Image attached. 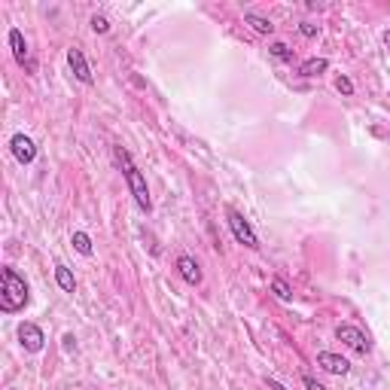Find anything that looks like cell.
<instances>
[{
	"label": "cell",
	"instance_id": "6da1fadb",
	"mask_svg": "<svg viewBox=\"0 0 390 390\" xmlns=\"http://www.w3.org/2000/svg\"><path fill=\"white\" fill-rule=\"evenodd\" d=\"M113 155H116L119 168H122V177H125V183H129V193L134 195V204H138L144 214H150V210H153V198H150V186H147L144 171H140V168L131 162V155H129L125 147H113Z\"/></svg>",
	"mask_w": 390,
	"mask_h": 390
},
{
	"label": "cell",
	"instance_id": "7a4b0ae2",
	"mask_svg": "<svg viewBox=\"0 0 390 390\" xmlns=\"http://www.w3.org/2000/svg\"><path fill=\"white\" fill-rule=\"evenodd\" d=\"M0 278H3V290H0V311H3V314H16V311H22L25 305L31 302L28 281L10 266L0 272Z\"/></svg>",
	"mask_w": 390,
	"mask_h": 390
},
{
	"label": "cell",
	"instance_id": "3957f363",
	"mask_svg": "<svg viewBox=\"0 0 390 390\" xmlns=\"http://www.w3.org/2000/svg\"><path fill=\"white\" fill-rule=\"evenodd\" d=\"M226 223H229V229H232V235H235L238 244H244L247 250H257V247H259L257 232L250 229V223H247V219L241 217L235 208H226Z\"/></svg>",
	"mask_w": 390,
	"mask_h": 390
},
{
	"label": "cell",
	"instance_id": "277c9868",
	"mask_svg": "<svg viewBox=\"0 0 390 390\" xmlns=\"http://www.w3.org/2000/svg\"><path fill=\"white\" fill-rule=\"evenodd\" d=\"M336 338L338 342H345L351 351H357V354H369L372 351V342H369V336L360 326H354V323H342V326H336Z\"/></svg>",
	"mask_w": 390,
	"mask_h": 390
},
{
	"label": "cell",
	"instance_id": "5b68a950",
	"mask_svg": "<svg viewBox=\"0 0 390 390\" xmlns=\"http://www.w3.org/2000/svg\"><path fill=\"white\" fill-rule=\"evenodd\" d=\"M19 342H22V347L28 354H40L46 347V336L43 329H40L37 323H19Z\"/></svg>",
	"mask_w": 390,
	"mask_h": 390
},
{
	"label": "cell",
	"instance_id": "8992f818",
	"mask_svg": "<svg viewBox=\"0 0 390 390\" xmlns=\"http://www.w3.org/2000/svg\"><path fill=\"white\" fill-rule=\"evenodd\" d=\"M10 150H12V155H16V162H22V165H31V162L37 159V144L22 131L10 138Z\"/></svg>",
	"mask_w": 390,
	"mask_h": 390
},
{
	"label": "cell",
	"instance_id": "52a82bcc",
	"mask_svg": "<svg viewBox=\"0 0 390 390\" xmlns=\"http://www.w3.org/2000/svg\"><path fill=\"white\" fill-rule=\"evenodd\" d=\"M67 65L70 70H74V76L83 83V86H91L95 83V76H91V67H89V61H86V55H83V49H67Z\"/></svg>",
	"mask_w": 390,
	"mask_h": 390
},
{
	"label": "cell",
	"instance_id": "ba28073f",
	"mask_svg": "<svg viewBox=\"0 0 390 390\" xmlns=\"http://www.w3.org/2000/svg\"><path fill=\"white\" fill-rule=\"evenodd\" d=\"M10 46H12V55H16L19 65L28 67V70H34L31 49H28V43H25V37H22V31H19V28H12V31H10Z\"/></svg>",
	"mask_w": 390,
	"mask_h": 390
},
{
	"label": "cell",
	"instance_id": "9c48e42d",
	"mask_svg": "<svg viewBox=\"0 0 390 390\" xmlns=\"http://www.w3.org/2000/svg\"><path fill=\"white\" fill-rule=\"evenodd\" d=\"M317 366L326 369V372H332V375H347L351 372V363H347L345 357H338V354H332V351L317 354Z\"/></svg>",
	"mask_w": 390,
	"mask_h": 390
},
{
	"label": "cell",
	"instance_id": "30bf717a",
	"mask_svg": "<svg viewBox=\"0 0 390 390\" xmlns=\"http://www.w3.org/2000/svg\"><path fill=\"white\" fill-rule=\"evenodd\" d=\"M177 272H180V278L189 283V287H198L202 283V268H198V262L193 257H177Z\"/></svg>",
	"mask_w": 390,
	"mask_h": 390
},
{
	"label": "cell",
	"instance_id": "8fae6325",
	"mask_svg": "<svg viewBox=\"0 0 390 390\" xmlns=\"http://www.w3.org/2000/svg\"><path fill=\"white\" fill-rule=\"evenodd\" d=\"M55 283H58L65 293H74L76 290V281H74V274H70V268L65 262H55Z\"/></svg>",
	"mask_w": 390,
	"mask_h": 390
},
{
	"label": "cell",
	"instance_id": "7c38bea8",
	"mask_svg": "<svg viewBox=\"0 0 390 390\" xmlns=\"http://www.w3.org/2000/svg\"><path fill=\"white\" fill-rule=\"evenodd\" d=\"M326 67H329V61H326V58H308V61H302V65H299V76L311 80V76H321Z\"/></svg>",
	"mask_w": 390,
	"mask_h": 390
},
{
	"label": "cell",
	"instance_id": "4fadbf2b",
	"mask_svg": "<svg viewBox=\"0 0 390 390\" xmlns=\"http://www.w3.org/2000/svg\"><path fill=\"white\" fill-rule=\"evenodd\" d=\"M244 22L253 25V31H257V34H272V31H274V25L268 22V19L257 16V12H244Z\"/></svg>",
	"mask_w": 390,
	"mask_h": 390
},
{
	"label": "cell",
	"instance_id": "5bb4252c",
	"mask_svg": "<svg viewBox=\"0 0 390 390\" xmlns=\"http://www.w3.org/2000/svg\"><path fill=\"white\" fill-rule=\"evenodd\" d=\"M70 244H74L76 253H83V257H91V250H95V247H91V238L86 235V232H74V235H70Z\"/></svg>",
	"mask_w": 390,
	"mask_h": 390
},
{
	"label": "cell",
	"instance_id": "9a60e30c",
	"mask_svg": "<svg viewBox=\"0 0 390 390\" xmlns=\"http://www.w3.org/2000/svg\"><path fill=\"white\" fill-rule=\"evenodd\" d=\"M268 52H272V58H278V61H293V49L287 43H272Z\"/></svg>",
	"mask_w": 390,
	"mask_h": 390
},
{
	"label": "cell",
	"instance_id": "2e32d148",
	"mask_svg": "<svg viewBox=\"0 0 390 390\" xmlns=\"http://www.w3.org/2000/svg\"><path fill=\"white\" fill-rule=\"evenodd\" d=\"M272 290L281 296V299H290V296H293V290L287 287V281H283V278H274V281H272Z\"/></svg>",
	"mask_w": 390,
	"mask_h": 390
},
{
	"label": "cell",
	"instance_id": "e0dca14e",
	"mask_svg": "<svg viewBox=\"0 0 390 390\" xmlns=\"http://www.w3.org/2000/svg\"><path fill=\"white\" fill-rule=\"evenodd\" d=\"M91 31H95V34H107L110 31V22L104 16H91Z\"/></svg>",
	"mask_w": 390,
	"mask_h": 390
},
{
	"label": "cell",
	"instance_id": "ac0fdd59",
	"mask_svg": "<svg viewBox=\"0 0 390 390\" xmlns=\"http://www.w3.org/2000/svg\"><path fill=\"white\" fill-rule=\"evenodd\" d=\"M336 89L342 91V95H354V83L347 80V76H338V80H336Z\"/></svg>",
	"mask_w": 390,
	"mask_h": 390
},
{
	"label": "cell",
	"instance_id": "d6986e66",
	"mask_svg": "<svg viewBox=\"0 0 390 390\" xmlns=\"http://www.w3.org/2000/svg\"><path fill=\"white\" fill-rule=\"evenodd\" d=\"M302 384L308 387V390H329V387H323L321 381H314V378H311V375H305V378H302Z\"/></svg>",
	"mask_w": 390,
	"mask_h": 390
},
{
	"label": "cell",
	"instance_id": "ffe728a7",
	"mask_svg": "<svg viewBox=\"0 0 390 390\" xmlns=\"http://www.w3.org/2000/svg\"><path fill=\"white\" fill-rule=\"evenodd\" d=\"M299 31L305 34V37H317V28L311 25V22H302V25H299Z\"/></svg>",
	"mask_w": 390,
	"mask_h": 390
},
{
	"label": "cell",
	"instance_id": "44dd1931",
	"mask_svg": "<svg viewBox=\"0 0 390 390\" xmlns=\"http://www.w3.org/2000/svg\"><path fill=\"white\" fill-rule=\"evenodd\" d=\"M266 384H268V387H272V390H287V387H283V384H281V381H274V378H268V381H266Z\"/></svg>",
	"mask_w": 390,
	"mask_h": 390
},
{
	"label": "cell",
	"instance_id": "7402d4cb",
	"mask_svg": "<svg viewBox=\"0 0 390 390\" xmlns=\"http://www.w3.org/2000/svg\"><path fill=\"white\" fill-rule=\"evenodd\" d=\"M10 390H12V387H10Z\"/></svg>",
	"mask_w": 390,
	"mask_h": 390
}]
</instances>
